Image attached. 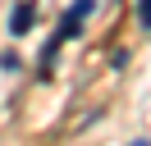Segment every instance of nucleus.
Returning <instances> with one entry per match:
<instances>
[{"mask_svg":"<svg viewBox=\"0 0 151 146\" xmlns=\"http://www.w3.org/2000/svg\"><path fill=\"white\" fill-rule=\"evenodd\" d=\"M137 23L151 27V0H137Z\"/></svg>","mask_w":151,"mask_h":146,"instance_id":"7ed1b4c3","label":"nucleus"},{"mask_svg":"<svg viewBox=\"0 0 151 146\" xmlns=\"http://www.w3.org/2000/svg\"><path fill=\"white\" fill-rule=\"evenodd\" d=\"M32 23H37V0H23V5H14L9 14V36H28Z\"/></svg>","mask_w":151,"mask_h":146,"instance_id":"f03ea898","label":"nucleus"},{"mask_svg":"<svg viewBox=\"0 0 151 146\" xmlns=\"http://www.w3.org/2000/svg\"><path fill=\"white\" fill-rule=\"evenodd\" d=\"M128 146H151V142H147V137H137V142H128Z\"/></svg>","mask_w":151,"mask_h":146,"instance_id":"20e7f679","label":"nucleus"},{"mask_svg":"<svg viewBox=\"0 0 151 146\" xmlns=\"http://www.w3.org/2000/svg\"><path fill=\"white\" fill-rule=\"evenodd\" d=\"M92 9H96V0H73V5L64 9L60 27L50 32V41L41 46V59H37V78H41V82H50V73H55V59H60V50H64V46L73 41L78 32H83V23L92 18Z\"/></svg>","mask_w":151,"mask_h":146,"instance_id":"f257e3e1","label":"nucleus"}]
</instances>
